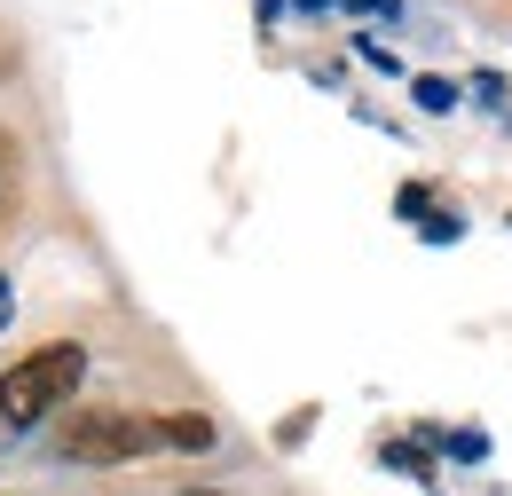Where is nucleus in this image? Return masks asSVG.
<instances>
[{"instance_id":"1","label":"nucleus","mask_w":512,"mask_h":496,"mask_svg":"<svg viewBox=\"0 0 512 496\" xmlns=\"http://www.w3.org/2000/svg\"><path fill=\"white\" fill-rule=\"evenodd\" d=\"M79 378H87V347H79V339H48V347H32L16 371H0V418H8L16 434L48 426L71 394H79Z\"/></svg>"},{"instance_id":"2","label":"nucleus","mask_w":512,"mask_h":496,"mask_svg":"<svg viewBox=\"0 0 512 496\" xmlns=\"http://www.w3.org/2000/svg\"><path fill=\"white\" fill-rule=\"evenodd\" d=\"M166 441V418H142V410H79L64 426V457L71 465H127L142 449Z\"/></svg>"},{"instance_id":"3","label":"nucleus","mask_w":512,"mask_h":496,"mask_svg":"<svg viewBox=\"0 0 512 496\" xmlns=\"http://www.w3.org/2000/svg\"><path fill=\"white\" fill-rule=\"evenodd\" d=\"M166 441H174V449H205L213 426H205V418H166Z\"/></svg>"},{"instance_id":"4","label":"nucleus","mask_w":512,"mask_h":496,"mask_svg":"<svg viewBox=\"0 0 512 496\" xmlns=\"http://www.w3.org/2000/svg\"><path fill=\"white\" fill-rule=\"evenodd\" d=\"M418 103H426V111H449V103H457V87H449V79H418Z\"/></svg>"},{"instance_id":"5","label":"nucleus","mask_w":512,"mask_h":496,"mask_svg":"<svg viewBox=\"0 0 512 496\" xmlns=\"http://www.w3.org/2000/svg\"><path fill=\"white\" fill-rule=\"evenodd\" d=\"M8 315H16V292H8V276H0V331H8Z\"/></svg>"},{"instance_id":"6","label":"nucleus","mask_w":512,"mask_h":496,"mask_svg":"<svg viewBox=\"0 0 512 496\" xmlns=\"http://www.w3.org/2000/svg\"><path fill=\"white\" fill-rule=\"evenodd\" d=\"M300 8H323V0H300Z\"/></svg>"},{"instance_id":"7","label":"nucleus","mask_w":512,"mask_h":496,"mask_svg":"<svg viewBox=\"0 0 512 496\" xmlns=\"http://www.w3.org/2000/svg\"><path fill=\"white\" fill-rule=\"evenodd\" d=\"M190 496H213V489H190Z\"/></svg>"}]
</instances>
